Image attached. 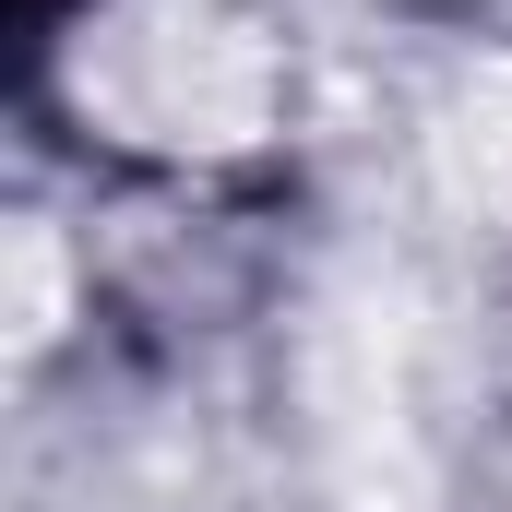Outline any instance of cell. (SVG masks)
Masks as SVG:
<instances>
[{"label":"cell","instance_id":"obj_2","mask_svg":"<svg viewBox=\"0 0 512 512\" xmlns=\"http://www.w3.org/2000/svg\"><path fill=\"white\" fill-rule=\"evenodd\" d=\"M429 155H441L453 215L489 227V239H512V60H477V72L453 84V108H441V131H429Z\"/></svg>","mask_w":512,"mask_h":512},{"label":"cell","instance_id":"obj_3","mask_svg":"<svg viewBox=\"0 0 512 512\" xmlns=\"http://www.w3.org/2000/svg\"><path fill=\"white\" fill-rule=\"evenodd\" d=\"M0 262H12V346H48L60 334V239L36 227V215H12V239H0Z\"/></svg>","mask_w":512,"mask_h":512},{"label":"cell","instance_id":"obj_1","mask_svg":"<svg viewBox=\"0 0 512 512\" xmlns=\"http://www.w3.org/2000/svg\"><path fill=\"white\" fill-rule=\"evenodd\" d=\"M72 96L120 143L155 155H239L274 131V36H251L227 0H120L108 24H84L72 48Z\"/></svg>","mask_w":512,"mask_h":512}]
</instances>
